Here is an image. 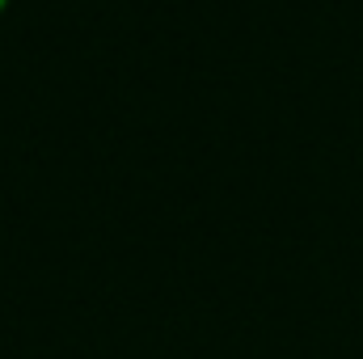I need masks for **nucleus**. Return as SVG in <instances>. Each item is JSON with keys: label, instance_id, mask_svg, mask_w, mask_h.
Masks as SVG:
<instances>
[{"label": "nucleus", "instance_id": "obj_1", "mask_svg": "<svg viewBox=\"0 0 363 359\" xmlns=\"http://www.w3.org/2000/svg\"><path fill=\"white\" fill-rule=\"evenodd\" d=\"M4 9H9V0H0V13H4Z\"/></svg>", "mask_w": 363, "mask_h": 359}]
</instances>
